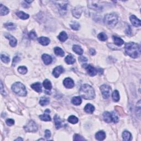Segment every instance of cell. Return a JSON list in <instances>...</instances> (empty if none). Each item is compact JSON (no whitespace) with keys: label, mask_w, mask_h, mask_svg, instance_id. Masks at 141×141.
Masks as SVG:
<instances>
[{"label":"cell","mask_w":141,"mask_h":141,"mask_svg":"<svg viewBox=\"0 0 141 141\" xmlns=\"http://www.w3.org/2000/svg\"><path fill=\"white\" fill-rule=\"evenodd\" d=\"M20 61V58L18 56H15L13 59V62H12V65L13 66H14L15 64L18 62H19Z\"/></svg>","instance_id":"ee69618b"},{"label":"cell","mask_w":141,"mask_h":141,"mask_svg":"<svg viewBox=\"0 0 141 141\" xmlns=\"http://www.w3.org/2000/svg\"><path fill=\"white\" fill-rule=\"evenodd\" d=\"M1 59L4 63L7 64L10 61V59L8 56H7L5 55H1Z\"/></svg>","instance_id":"74e56055"},{"label":"cell","mask_w":141,"mask_h":141,"mask_svg":"<svg viewBox=\"0 0 141 141\" xmlns=\"http://www.w3.org/2000/svg\"><path fill=\"white\" fill-rule=\"evenodd\" d=\"M95 110V107L93 105L90 104H87L86 106L84 107V111L86 112L88 114H92Z\"/></svg>","instance_id":"44dd1931"},{"label":"cell","mask_w":141,"mask_h":141,"mask_svg":"<svg viewBox=\"0 0 141 141\" xmlns=\"http://www.w3.org/2000/svg\"><path fill=\"white\" fill-rule=\"evenodd\" d=\"M73 140L74 141H84L85 140V139L83 137H82L81 136L77 135V134H76V135H74Z\"/></svg>","instance_id":"60d3db41"},{"label":"cell","mask_w":141,"mask_h":141,"mask_svg":"<svg viewBox=\"0 0 141 141\" xmlns=\"http://www.w3.org/2000/svg\"><path fill=\"white\" fill-rule=\"evenodd\" d=\"M65 61L67 64H71L75 63L76 62V60L75 58H74L71 55H68L67 56H66L65 58Z\"/></svg>","instance_id":"83f0119b"},{"label":"cell","mask_w":141,"mask_h":141,"mask_svg":"<svg viewBox=\"0 0 141 141\" xmlns=\"http://www.w3.org/2000/svg\"><path fill=\"white\" fill-rule=\"evenodd\" d=\"M54 121L55 123V126L56 127L57 129H59L62 126V121L61 120V118H60V117L58 115H55L54 117Z\"/></svg>","instance_id":"d6986e66"},{"label":"cell","mask_w":141,"mask_h":141,"mask_svg":"<svg viewBox=\"0 0 141 141\" xmlns=\"http://www.w3.org/2000/svg\"><path fill=\"white\" fill-rule=\"evenodd\" d=\"M125 50L127 55L134 59L137 57L141 52L140 46L133 42H128L125 45Z\"/></svg>","instance_id":"6da1fadb"},{"label":"cell","mask_w":141,"mask_h":141,"mask_svg":"<svg viewBox=\"0 0 141 141\" xmlns=\"http://www.w3.org/2000/svg\"><path fill=\"white\" fill-rule=\"evenodd\" d=\"M25 131L28 132H35L38 130V127L35 122L33 120H30L24 127Z\"/></svg>","instance_id":"5b68a950"},{"label":"cell","mask_w":141,"mask_h":141,"mask_svg":"<svg viewBox=\"0 0 141 141\" xmlns=\"http://www.w3.org/2000/svg\"><path fill=\"white\" fill-rule=\"evenodd\" d=\"M43 86L46 90H50L52 88V84H51L50 81L48 79H45L43 82Z\"/></svg>","instance_id":"4dcf8cb0"},{"label":"cell","mask_w":141,"mask_h":141,"mask_svg":"<svg viewBox=\"0 0 141 141\" xmlns=\"http://www.w3.org/2000/svg\"><path fill=\"white\" fill-rule=\"evenodd\" d=\"M18 71L21 74H22V75H25V74L27 73L28 70L27 68L25 66H20L18 68Z\"/></svg>","instance_id":"d590c367"},{"label":"cell","mask_w":141,"mask_h":141,"mask_svg":"<svg viewBox=\"0 0 141 141\" xmlns=\"http://www.w3.org/2000/svg\"><path fill=\"white\" fill-rule=\"evenodd\" d=\"M4 27L7 29L9 30H13L15 29L16 26L13 23H7L4 24Z\"/></svg>","instance_id":"836d02e7"},{"label":"cell","mask_w":141,"mask_h":141,"mask_svg":"<svg viewBox=\"0 0 141 141\" xmlns=\"http://www.w3.org/2000/svg\"><path fill=\"white\" fill-rule=\"evenodd\" d=\"M103 118L104 120L107 123H110L113 121V118H112L111 114L109 112H105L103 114Z\"/></svg>","instance_id":"9a60e30c"},{"label":"cell","mask_w":141,"mask_h":141,"mask_svg":"<svg viewBox=\"0 0 141 141\" xmlns=\"http://www.w3.org/2000/svg\"><path fill=\"white\" fill-rule=\"evenodd\" d=\"M38 41H39L40 44H41L42 45L46 46L49 44L50 42V40L48 38L46 37H40L38 39Z\"/></svg>","instance_id":"5bb4252c"},{"label":"cell","mask_w":141,"mask_h":141,"mask_svg":"<svg viewBox=\"0 0 141 141\" xmlns=\"http://www.w3.org/2000/svg\"><path fill=\"white\" fill-rule=\"evenodd\" d=\"M98 38L100 40V41H105V40H107V35L105 34V33H100V34H98Z\"/></svg>","instance_id":"8d00e7d4"},{"label":"cell","mask_w":141,"mask_h":141,"mask_svg":"<svg viewBox=\"0 0 141 141\" xmlns=\"http://www.w3.org/2000/svg\"><path fill=\"white\" fill-rule=\"evenodd\" d=\"M58 38H59V39L61 41L64 42L68 39V36H67V34H66V32H62L61 33H60L59 35L58 36Z\"/></svg>","instance_id":"4316f807"},{"label":"cell","mask_w":141,"mask_h":141,"mask_svg":"<svg viewBox=\"0 0 141 141\" xmlns=\"http://www.w3.org/2000/svg\"><path fill=\"white\" fill-rule=\"evenodd\" d=\"M68 121L69 122L71 123L72 124H77V123L78 122V119L77 117H76L75 116H70V117L68 118Z\"/></svg>","instance_id":"e575fe53"},{"label":"cell","mask_w":141,"mask_h":141,"mask_svg":"<svg viewBox=\"0 0 141 141\" xmlns=\"http://www.w3.org/2000/svg\"><path fill=\"white\" fill-rule=\"evenodd\" d=\"M79 94L80 97L86 100H91L95 97L94 90L88 84L83 85L80 89Z\"/></svg>","instance_id":"7a4b0ae2"},{"label":"cell","mask_w":141,"mask_h":141,"mask_svg":"<svg viewBox=\"0 0 141 141\" xmlns=\"http://www.w3.org/2000/svg\"><path fill=\"white\" fill-rule=\"evenodd\" d=\"M106 137V134L104 131H100L95 134V138L98 141L104 140Z\"/></svg>","instance_id":"e0dca14e"},{"label":"cell","mask_w":141,"mask_h":141,"mask_svg":"<svg viewBox=\"0 0 141 141\" xmlns=\"http://www.w3.org/2000/svg\"><path fill=\"white\" fill-rule=\"evenodd\" d=\"M9 12H10V11H9L8 8L3 6V4H1V6H0V14H1V15H7Z\"/></svg>","instance_id":"7402d4cb"},{"label":"cell","mask_w":141,"mask_h":141,"mask_svg":"<svg viewBox=\"0 0 141 141\" xmlns=\"http://www.w3.org/2000/svg\"><path fill=\"white\" fill-rule=\"evenodd\" d=\"M50 103V99L47 97H41L40 99L39 103L41 106H45Z\"/></svg>","instance_id":"484cf974"},{"label":"cell","mask_w":141,"mask_h":141,"mask_svg":"<svg viewBox=\"0 0 141 141\" xmlns=\"http://www.w3.org/2000/svg\"><path fill=\"white\" fill-rule=\"evenodd\" d=\"M112 98H113V99L114 102H117L119 101L120 100V95L119 93L117 90H115L113 93V94H112Z\"/></svg>","instance_id":"d6a6232c"},{"label":"cell","mask_w":141,"mask_h":141,"mask_svg":"<svg viewBox=\"0 0 141 141\" xmlns=\"http://www.w3.org/2000/svg\"><path fill=\"white\" fill-rule=\"evenodd\" d=\"M39 118L40 120L42 121H50L51 120L50 116L49 115V113L46 114V113L43 114V115H40Z\"/></svg>","instance_id":"1f68e13d"},{"label":"cell","mask_w":141,"mask_h":141,"mask_svg":"<svg viewBox=\"0 0 141 141\" xmlns=\"http://www.w3.org/2000/svg\"><path fill=\"white\" fill-rule=\"evenodd\" d=\"M64 68L62 66H57L53 69L52 74L55 77L58 78L61 73L64 72Z\"/></svg>","instance_id":"9c48e42d"},{"label":"cell","mask_w":141,"mask_h":141,"mask_svg":"<svg viewBox=\"0 0 141 141\" xmlns=\"http://www.w3.org/2000/svg\"><path fill=\"white\" fill-rule=\"evenodd\" d=\"M54 52L56 55L57 56H60L62 57L64 55V51L61 48H59V47H56L54 49Z\"/></svg>","instance_id":"f1b7e54d"},{"label":"cell","mask_w":141,"mask_h":141,"mask_svg":"<svg viewBox=\"0 0 141 141\" xmlns=\"http://www.w3.org/2000/svg\"><path fill=\"white\" fill-rule=\"evenodd\" d=\"M31 87L38 93H41L42 91L41 85L40 83H35L31 85Z\"/></svg>","instance_id":"ac0fdd59"},{"label":"cell","mask_w":141,"mask_h":141,"mask_svg":"<svg viewBox=\"0 0 141 141\" xmlns=\"http://www.w3.org/2000/svg\"><path fill=\"white\" fill-rule=\"evenodd\" d=\"M64 85L66 88L70 89L75 86V83L73 80L70 78H67L64 80Z\"/></svg>","instance_id":"ba28073f"},{"label":"cell","mask_w":141,"mask_h":141,"mask_svg":"<svg viewBox=\"0 0 141 141\" xmlns=\"http://www.w3.org/2000/svg\"><path fill=\"white\" fill-rule=\"evenodd\" d=\"M83 66L84 68H86L89 75H90V76H94L97 75L98 71L92 66L89 65V64H84Z\"/></svg>","instance_id":"52a82bcc"},{"label":"cell","mask_w":141,"mask_h":141,"mask_svg":"<svg viewBox=\"0 0 141 141\" xmlns=\"http://www.w3.org/2000/svg\"><path fill=\"white\" fill-rule=\"evenodd\" d=\"M89 2L91 3L90 4H89L88 5L89 8L92 9V10H94L95 11H102V7L101 6H100L99 4H98L97 3H95L93 1H89Z\"/></svg>","instance_id":"4fadbf2b"},{"label":"cell","mask_w":141,"mask_h":141,"mask_svg":"<svg viewBox=\"0 0 141 141\" xmlns=\"http://www.w3.org/2000/svg\"><path fill=\"white\" fill-rule=\"evenodd\" d=\"M4 36H5L6 38L10 40V44L11 46L15 47L17 45V40L14 37H13V36L9 34H4Z\"/></svg>","instance_id":"30bf717a"},{"label":"cell","mask_w":141,"mask_h":141,"mask_svg":"<svg viewBox=\"0 0 141 141\" xmlns=\"http://www.w3.org/2000/svg\"><path fill=\"white\" fill-rule=\"evenodd\" d=\"M23 140L22 139V138H21V137H19L18 138H17V139L15 140V141H23Z\"/></svg>","instance_id":"681fc988"},{"label":"cell","mask_w":141,"mask_h":141,"mask_svg":"<svg viewBox=\"0 0 141 141\" xmlns=\"http://www.w3.org/2000/svg\"><path fill=\"white\" fill-rule=\"evenodd\" d=\"M6 124L8 125V126H12V125H14V120L12 119V118H9V119H7L6 121Z\"/></svg>","instance_id":"b9f144b4"},{"label":"cell","mask_w":141,"mask_h":141,"mask_svg":"<svg viewBox=\"0 0 141 141\" xmlns=\"http://www.w3.org/2000/svg\"><path fill=\"white\" fill-rule=\"evenodd\" d=\"M12 90L19 96L24 97L27 94L26 87L21 82H16L12 86Z\"/></svg>","instance_id":"277c9868"},{"label":"cell","mask_w":141,"mask_h":141,"mask_svg":"<svg viewBox=\"0 0 141 141\" xmlns=\"http://www.w3.org/2000/svg\"><path fill=\"white\" fill-rule=\"evenodd\" d=\"M42 59L45 64H49L52 62V59L50 55L47 54H43L42 56Z\"/></svg>","instance_id":"2e32d148"},{"label":"cell","mask_w":141,"mask_h":141,"mask_svg":"<svg viewBox=\"0 0 141 141\" xmlns=\"http://www.w3.org/2000/svg\"><path fill=\"white\" fill-rule=\"evenodd\" d=\"M100 90L102 91L103 97L104 98V99H108L110 97L111 91L110 87L107 84H103L100 87Z\"/></svg>","instance_id":"8992f818"},{"label":"cell","mask_w":141,"mask_h":141,"mask_svg":"<svg viewBox=\"0 0 141 141\" xmlns=\"http://www.w3.org/2000/svg\"><path fill=\"white\" fill-rule=\"evenodd\" d=\"M129 19H130V21L133 26H137V27L141 26V21L139 19H138L135 15H131L130 18H129Z\"/></svg>","instance_id":"8fae6325"},{"label":"cell","mask_w":141,"mask_h":141,"mask_svg":"<svg viewBox=\"0 0 141 141\" xmlns=\"http://www.w3.org/2000/svg\"><path fill=\"white\" fill-rule=\"evenodd\" d=\"M16 14L18 17L22 19H24V20L27 19L29 18V15L28 14L22 12V11H19V12H17L16 13Z\"/></svg>","instance_id":"d4e9b609"},{"label":"cell","mask_w":141,"mask_h":141,"mask_svg":"<svg viewBox=\"0 0 141 141\" xmlns=\"http://www.w3.org/2000/svg\"><path fill=\"white\" fill-rule=\"evenodd\" d=\"M111 115H112V118H113V121L114 123H117L118 121V118L117 116V115H116V114L113 112L111 114Z\"/></svg>","instance_id":"7bdbcfd3"},{"label":"cell","mask_w":141,"mask_h":141,"mask_svg":"<svg viewBox=\"0 0 141 141\" xmlns=\"http://www.w3.org/2000/svg\"><path fill=\"white\" fill-rule=\"evenodd\" d=\"M37 34H36L35 32H33V31H32L29 33V39L31 40H34L37 38Z\"/></svg>","instance_id":"ab89813d"},{"label":"cell","mask_w":141,"mask_h":141,"mask_svg":"<svg viewBox=\"0 0 141 141\" xmlns=\"http://www.w3.org/2000/svg\"><path fill=\"white\" fill-rule=\"evenodd\" d=\"M3 84H2V83L1 82V94L2 95H6V93L4 92V91H3Z\"/></svg>","instance_id":"7dc6e473"},{"label":"cell","mask_w":141,"mask_h":141,"mask_svg":"<svg viewBox=\"0 0 141 141\" xmlns=\"http://www.w3.org/2000/svg\"><path fill=\"white\" fill-rule=\"evenodd\" d=\"M104 22L107 26L113 28L117 23L118 17L115 13L107 14L104 17Z\"/></svg>","instance_id":"3957f363"},{"label":"cell","mask_w":141,"mask_h":141,"mask_svg":"<svg viewBox=\"0 0 141 141\" xmlns=\"http://www.w3.org/2000/svg\"><path fill=\"white\" fill-rule=\"evenodd\" d=\"M87 59L86 57H84V56H82V57H80L79 58V61L81 62H86L87 61Z\"/></svg>","instance_id":"bcb514c9"},{"label":"cell","mask_w":141,"mask_h":141,"mask_svg":"<svg viewBox=\"0 0 141 141\" xmlns=\"http://www.w3.org/2000/svg\"><path fill=\"white\" fill-rule=\"evenodd\" d=\"M131 134L128 131H125L122 133V138L123 140L125 141H128L131 140Z\"/></svg>","instance_id":"cb8c5ba5"},{"label":"cell","mask_w":141,"mask_h":141,"mask_svg":"<svg viewBox=\"0 0 141 141\" xmlns=\"http://www.w3.org/2000/svg\"><path fill=\"white\" fill-rule=\"evenodd\" d=\"M72 103L75 105H79L82 103V99L79 97H75L72 99Z\"/></svg>","instance_id":"f546056e"},{"label":"cell","mask_w":141,"mask_h":141,"mask_svg":"<svg viewBox=\"0 0 141 141\" xmlns=\"http://www.w3.org/2000/svg\"><path fill=\"white\" fill-rule=\"evenodd\" d=\"M113 38L114 39V43H115V44L117 46H121L124 44V40H123L122 39H121V38L119 37H115V36H113Z\"/></svg>","instance_id":"ffe728a7"},{"label":"cell","mask_w":141,"mask_h":141,"mask_svg":"<svg viewBox=\"0 0 141 141\" xmlns=\"http://www.w3.org/2000/svg\"><path fill=\"white\" fill-rule=\"evenodd\" d=\"M71 27L72 28V29L75 30H78L79 29V24L77 23V22H75V23H73V24H72L70 25Z\"/></svg>","instance_id":"f35d334b"},{"label":"cell","mask_w":141,"mask_h":141,"mask_svg":"<svg viewBox=\"0 0 141 141\" xmlns=\"http://www.w3.org/2000/svg\"><path fill=\"white\" fill-rule=\"evenodd\" d=\"M89 52H90V55H95V51L94 49H90V51H89Z\"/></svg>","instance_id":"c3c4849f"},{"label":"cell","mask_w":141,"mask_h":141,"mask_svg":"<svg viewBox=\"0 0 141 141\" xmlns=\"http://www.w3.org/2000/svg\"><path fill=\"white\" fill-rule=\"evenodd\" d=\"M82 12V10L80 7H77L72 11L73 15L76 18H79Z\"/></svg>","instance_id":"7c38bea8"},{"label":"cell","mask_w":141,"mask_h":141,"mask_svg":"<svg viewBox=\"0 0 141 141\" xmlns=\"http://www.w3.org/2000/svg\"><path fill=\"white\" fill-rule=\"evenodd\" d=\"M45 138H47V139H49V138L51 137L50 131L48 130V129L45 131Z\"/></svg>","instance_id":"f6af8a7d"},{"label":"cell","mask_w":141,"mask_h":141,"mask_svg":"<svg viewBox=\"0 0 141 141\" xmlns=\"http://www.w3.org/2000/svg\"><path fill=\"white\" fill-rule=\"evenodd\" d=\"M73 50L74 52H75L77 54L81 55L83 53V50L82 49V48L79 46L77 45H73Z\"/></svg>","instance_id":"603a6c76"}]
</instances>
